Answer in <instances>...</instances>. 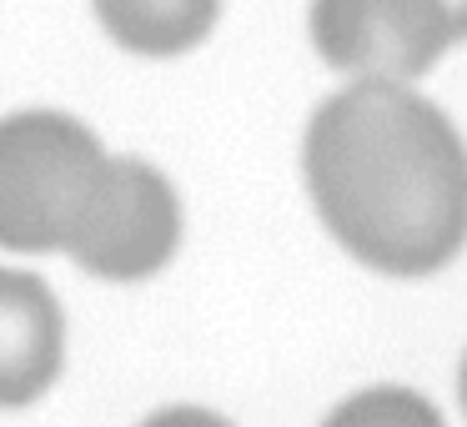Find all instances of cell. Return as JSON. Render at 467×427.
<instances>
[{"mask_svg":"<svg viewBox=\"0 0 467 427\" xmlns=\"http://www.w3.org/2000/svg\"><path fill=\"white\" fill-rule=\"evenodd\" d=\"M327 232L372 272L427 276L467 246V146L407 81H352L302 146Z\"/></svg>","mask_w":467,"mask_h":427,"instance_id":"obj_1","label":"cell"},{"mask_svg":"<svg viewBox=\"0 0 467 427\" xmlns=\"http://www.w3.org/2000/svg\"><path fill=\"white\" fill-rule=\"evenodd\" d=\"M106 172V151L76 116L21 111L0 121V246L66 252Z\"/></svg>","mask_w":467,"mask_h":427,"instance_id":"obj_2","label":"cell"},{"mask_svg":"<svg viewBox=\"0 0 467 427\" xmlns=\"http://www.w3.org/2000/svg\"><path fill=\"white\" fill-rule=\"evenodd\" d=\"M176 242H182V206L171 182L136 156H106L101 186L66 252L91 276L136 282L171 262Z\"/></svg>","mask_w":467,"mask_h":427,"instance_id":"obj_3","label":"cell"},{"mask_svg":"<svg viewBox=\"0 0 467 427\" xmlns=\"http://www.w3.org/2000/svg\"><path fill=\"white\" fill-rule=\"evenodd\" d=\"M452 41L442 0H312V46L357 81H417Z\"/></svg>","mask_w":467,"mask_h":427,"instance_id":"obj_4","label":"cell"},{"mask_svg":"<svg viewBox=\"0 0 467 427\" xmlns=\"http://www.w3.org/2000/svg\"><path fill=\"white\" fill-rule=\"evenodd\" d=\"M66 322L51 286L0 266V407H26L61 377Z\"/></svg>","mask_w":467,"mask_h":427,"instance_id":"obj_5","label":"cell"},{"mask_svg":"<svg viewBox=\"0 0 467 427\" xmlns=\"http://www.w3.org/2000/svg\"><path fill=\"white\" fill-rule=\"evenodd\" d=\"M96 21L136 56H182L212 36L222 0H91Z\"/></svg>","mask_w":467,"mask_h":427,"instance_id":"obj_6","label":"cell"},{"mask_svg":"<svg viewBox=\"0 0 467 427\" xmlns=\"http://www.w3.org/2000/svg\"><path fill=\"white\" fill-rule=\"evenodd\" d=\"M322 427H442V417L412 387H367L347 397Z\"/></svg>","mask_w":467,"mask_h":427,"instance_id":"obj_7","label":"cell"},{"mask_svg":"<svg viewBox=\"0 0 467 427\" xmlns=\"http://www.w3.org/2000/svg\"><path fill=\"white\" fill-rule=\"evenodd\" d=\"M141 427H232L226 417L206 412V407H166V412L146 417Z\"/></svg>","mask_w":467,"mask_h":427,"instance_id":"obj_8","label":"cell"},{"mask_svg":"<svg viewBox=\"0 0 467 427\" xmlns=\"http://www.w3.org/2000/svg\"><path fill=\"white\" fill-rule=\"evenodd\" d=\"M447 21H452V36L457 41H467V0H442Z\"/></svg>","mask_w":467,"mask_h":427,"instance_id":"obj_9","label":"cell"},{"mask_svg":"<svg viewBox=\"0 0 467 427\" xmlns=\"http://www.w3.org/2000/svg\"><path fill=\"white\" fill-rule=\"evenodd\" d=\"M462 407H467V357H462Z\"/></svg>","mask_w":467,"mask_h":427,"instance_id":"obj_10","label":"cell"}]
</instances>
